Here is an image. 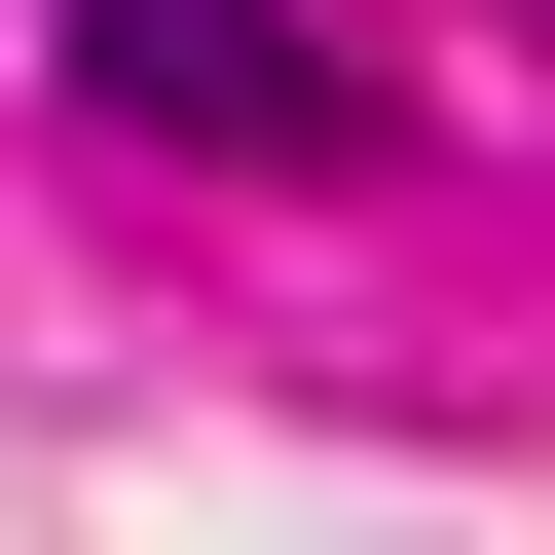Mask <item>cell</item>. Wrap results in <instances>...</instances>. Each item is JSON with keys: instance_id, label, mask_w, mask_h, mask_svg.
I'll return each mask as SVG.
<instances>
[{"instance_id": "1", "label": "cell", "mask_w": 555, "mask_h": 555, "mask_svg": "<svg viewBox=\"0 0 555 555\" xmlns=\"http://www.w3.org/2000/svg\"><path fill=\"white\" fill-rule=\"evenodd\" d=\"M38 75H75L112 149H185V185H334V149H371V75L297 38V0H38Z\"/></svg>"}]
</instances>
